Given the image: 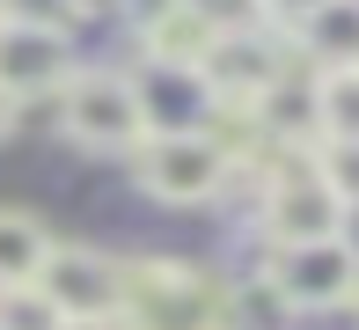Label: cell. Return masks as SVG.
Listing matches in <instances>:
<instances>
[{
	"instance_id": "cell-1",
	"label": "cell",
	"mask_w": 359,
	"mask_h": 330,
	"mask_svg": "<svg viewBox=\"0 0 359 330\" xmlns=\"http://www.w3.org/2000/svg\"><path fill=\"white\" fill-rule=\"evenodd\" d=\"M125 330H227V286L198 264L125 257Z\"/></svg>"
},
{
	"instance_id": "cell-2",
	"label": "cell",
	"mask_w": 359,
	"mask_h": 330,
	"mask_svg": "<svg viewBox=\"0 0 359 330\" xmlns=\"http://www.w3.org/2000/svg\"><path fill=\"white\" fill-rule=\"evenodd\" d=\"M59 132L88 154H125L133 161L147 147V110L133 74H110V66H81V74L59 88Z\"/></svg>"
},
{
	"instance_id": "cell-3",
	"label": "cell",
	"mask_w": 359,
	"mask_h": 330,
	"mask_svg": "<svg viewBox=\"0 0 359 330\" xmlns=\"http://www.w3.org/2000/svg\"><path fill=\"white\" fill-rule=\"evenodd\" d=\"M133 176L161 206H205V198H220L235 184V154L213 132H161V140H147L133 154Z\"/></svg>"
},
{
	"instance_id": "cell-4",
	"label": "cell",
	"mask_w": 359,
	"mask_h": 330,
	"mask_svg": "<svg viewBox=\"0 0 359 330\" xmlns=\"http://www.w3.org/2000/svg\"><path fill=\"white\" fill-rule=\"evenodd\" d=\"M264 235H271V250L337 242V235H345V198L323 184L316 154H286L279 169L264 176Z\"/></svg>"
},
{
	"instance_id": "cell-5",
	"label": "cell",
	"mask_w": 359,
	"mask_h": 330,
	"mask_svg": "<svg viewBox=\"0 0 359 330\" xmlns=\"http://www.w3.org/2000/svg\"><path fill=\"white\" fill-rule=\"evenodd\" d=\"M37 293H44L67 323H103V316H118V308H125V257L95 250V242H52Z\"/></svg>"
},
{
	"instance_id": "cell-6",
	"label": "cell",
	"mask_w": 359,
	"mask_h": 330,
	"mask_svg": "<svg viewBox=\"0 0 359 330\" xmlns=\"http://www.w3.org/2000/svg\"><path fill=\"white\" fill-rule=\"evenodd\" d=\"M205 88L220 95V110H250L264 88H279V81L293 74V59H286V44L271 37L264 22H242V29H220V44L205 52Z\"/></svg>"
},
{
	"instance_id": "cell-7",
	"label": "cell",
	"mask_w": 359,
	"mask_h": 330,
	"mask_svg": "<svg viewBox=\"0 0 359 330\" xmlns=\"http://www.w3.org/2000/svg\"><path fill=\"white\" fill-rule=\"evenodd\" d=\"M264 279L286 293L293 316H323V308H352L359 257L345 250V242H293V250H271Z\"/></svg>"
},
{
	"instance_id": "cell-8",
	"label": "cell",
	"mask_w": 359,
	"mask_h": 330,
	"mask_svg": "<svg viewBox=\"0 0 359 330\" xmlns=\"http://www.w3.org/2000/svg\"><path fill=\"white\" fill-rule=\"evenodd\" d=\"M81 74L74 66V37L67 29H37V22H0V88L15 103L29 95H59Z\"/></svg>"
},
{
	"instance_id": "cell-9",
	"label": "cell",
	"mask_w": 359,
	"mask_h": 330,
	"mask_svg": "<svg viewBox=\"0 0 359 330\" xmlns=\"http://www.w3.org/2000/svg\"><path fill=\"white\" fill-rule=\"evenodd\" d=\"M133 88H140V110H147V140H161V132H213V118H220V95L205 88L198 66L147 59L133 74Z\"/></svg>"
},
{
	"instance_id": "cell-10",
	"label": "cell",
	"mask_w": 359,
	"mask_h": 330,
	"mask_svg": "<svg viewBox=\"0 0 359 330\" xmlns=\"http://www.w3.org/2000/svg\"><path fill=\"white\" fill-rule=\"evenodd\" d=\"M140 44H147V59H161V66H205V52L220 44V22L198 8V0H176L161 22L140 29Z\"/></svg>"
},
{
	"instance_id": "cell-11",
	"label": "cell",
	"mask_w": 359,
	"mask_h": 330,
	"mask_svg": "<svg viewBox=\"0 0 359 330\" xmlns=\"http://www.w3.org/2000/svg\"><path fill=\"white\" fill-rule=\"evenodd\" d=\"M44 257H52V235H44L37 213L0 206V293H22L44 279Z\"/></svg>"
},
{
	"instance_id": "cell-12",
	"label": "cell",
	"mask_w": 359,
	"mask_h": 330,
	"mask_svg": "<svg viewBox=\"0 0 359 330\" xmlns=\"http://www.w3.org/2000/svg\"><path fill=\"white\" fill-rule=\"evenodd\" d=\"M293 52L316 66V74H345V66H359V0H330V8L293 37Z\"/></svg>"
},
{
	"instance_id": "cell-13",
	"label": "cell",
	"mask_w": 359,
	"mask_h": 330,
	"mask_svg": "<svg viewBox=\"0 0 359 330\" xmlns=\"http://www.w3.org/2000/svg\"><path fill=\"white\" fill-rule=\"evenodd\" d=\"M227 330H293V308H286V293L257 272V279H242V286H227Z\"/></svg>"
},
{
	"instance_id": "cell-14",
	"label": "cell",
	"mask_w": 359,
	"mask_h": 330,
	"mask_svg": "<svg viewBox=\"0 0 359 330\" xmlns=\"http://www.w3.org/2000/svg\"><path fill=\"white\" fill-rule=\"evenodd\" d=\"M316 110H323V140H359V66L316 74Z\"/></svg>"
},
{
	"instance_id": "cell-15",
	"label": "cell",
	"mask_w": 359,
	"mask_h": 330,
	"mask_svg": "<svg viewBox=\"0 0 359 330\" xmlns=\"http://www.w3.org/2000/svg\"><path fill=\"white\" fill-rule=\"evenodd\" d=\"M316 169H323V184L345 198V206H359V140H323Z\"/></svg>"
},
{
	"instance_id": "cell-16",
	"label": "cell",
	"mask_w": 359,
	"mask_h": 330,
	"mask_svg": "<svg viewBox=\"0 0 359 330\" xmlns=\"http://www.w3.org/2000/svg\"><path fill=\"white\" fill-rule=\"evenodd\" d=\"M0 330H67V316L37 286H22V293H0Z\"/></svg>"
},
{
	"instance_id": "cell-17",
	"label": "cell",
	"mask_w": 359,
	"mask_h": 330,
	"mask_svg": "<svg viewBox=\"0 0 359 330\" xmlns=\"http://www.w3.org/2000/svg\"><path fill=\"white\" fill-rule=\"evenodd\" d=\"M250 8H257V22H264L271 37H301V29L316 22L330 0H250Z\"/></svg>"
},
{
	"instance_id": "cell-18",
	"label": "cell",
	"mask_w": 359,
	"mask_h": 330,
	"mask_svg": "<svg viewBox=\"0 0 359 330\" xmlns=\"http://www.w3.org/2000/svg\"><path fill=\"white\" fill-rule=\"evenodd\" d=\"M15 118H22V103H15V95L0 88V140H8V132H15Z\"/></svg>"
},
{
	"instance_id": "cell-19",
	"label": "cell",
	"mask_w": 359,
	"mask_h": 330,
	"mask_svg": "<svg viewBox=\"0 0 359 330\" xmlns=\"http://www.w3.org/2000/svg\"><path fill=\"white\" fill-rule=\"evenodd\" d=\"M67 330H125L118 316H103V323H67Z\"/></svg>"
},
{
	"instance_id": "cell-20",
	"label": "cell",
	"mask_w": 359,
	"mask_h": 330,
	"mask_svg": "<svg viewBox=\"0 0 359 330\" xmlns=\"http://www.w3.org/2000/svg\"><path fill=\"white\" fill-rule=\"evenodd\" d=\"M352 308H359V279H352Z\"/></svg>"
}]
</instances>
